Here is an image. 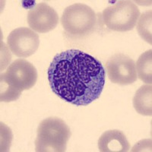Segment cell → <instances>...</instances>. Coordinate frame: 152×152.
I'll list each match as a JSON object with an SVG mask.
<instances>
[{
  "instance_id": "obj_1",
  "label": "cell",
  "mask_w": 152,
  "mask_h": 152,
  "mask_svg": "<svg viewBox=\"0 0 152 152\" xmlns=\"http://www.w3.org/2000/svg\"><path fill=\"white\" fill-rule=\"evenodd\" d=\"M47 76L53 92L78 107L97 100L105 85V69L101 62L75 49L56 54L49 66Z\"/></svg>"
},
{
  "instance_id": "obj_2",
  "label": "cell",
  "mask_w": 152,
  "mask_h": 152,
  "mask_svg": "<svg viewBox=\"0 0 152 152\" xmlns=\"http://www.w3.org/2000/svg\"><path fill=\"white\" fill-rule=\"evenodd\" d=\"M37 80V72L34 65L24 59H16L0 76V100H18L22 91L34 86Z\"/></svg>"
},
{
  "instance_id": "obj_3",
  "label": "cell",
  "mask_w": 152,
  "mask_h": 152,
  "mask_svg": "<svg viewBox=\"0 0 152 152\" xmlns=\"http://www.w3.org/2000/svg\"><path fill=\"white\" fill-rule=\"evenodd\" d=\"M71 131L62 119L49 117L40 123L35 140L37 152H63L66 151Z\"/></svg>"
},
{
  "instance_id": "obj_4",
  "label": "cell",
  "mask_w": 152,
  "mask_h": 152,
  "mask_svg": "<svg viewBox=\"0 0 152 152\" xmlns=\"http://www.w3.org/2000/svg\"><path fill=\"white\" fill-rule=\"evenodd\" d=\"M61 24L66 34L73 37H83L94 31L97 15L94 11L83 3H75L66 8Z\"/></svg>"
},
{
  "instance_id": "obj_5",
  "label": "cell",
  "mask_w": 152,
  "mask_h": 152,
  "mask_svg": "<svg viewBox=\"0 0 152 152\" xmlns=\"http://www.w3.org/2000/svg\"><path fill=\"white\" fill-rule=\"evenodd\" d=\"M140 11L132 1L121 0L106 8L102 18L107 28L117 32L132 31L137 24Z\"/></svg>"
},
{
  "instance_id": "obj_6",
  "label": "cell",
  "mask_w": 152,
  "mask_h": 152,
  "mask_svg": "<svg viewBox=\"0 0 152 152\" xmlns=\"http://www.w3.org/2000/svg\"><path fill=\"white\" fill-rule=\"evenodd\" d=\"M107 72L113 83L120 85H131L138 78L135 61L123 53H116L108 59Z\"/></svg>"
},
{
  "instance_id": "obj_7",
  "label": "cell",
  "mask_w": 152,
  "mask_h": 152,
  "mask_svg": "<svg viewBox=\"0 0 152 152\" xmlns=\"http://www.w3.org/2000/svg\"><path fill=\"white\" fill-rule=\"evenodd\" d=\"M7 43L12 53L20 58L34 54L40 46L37 34L29 28H18L9 34Z\"/></svg>"
},
{
  "instance_id": "obj_8",
  "label": "cell",
  "mask_w": 152,
  "mask_h": 152,
  "mask_svg": "<svg viewBox=\"0 0 152 152\" xmlns=\"http://www.w3.org/2000/svg\"><path fill=\"white\" fill-rule=\"evenodd\" d=\"M30 28L37 33H47L56 28L59 15L55 9L45 2H40L31 9L28 13Z\"/></svg>"
},
{
  "instance_id": "obj_9",
  "label": "cell",
  "mask_w": 152,
  "mask_h": 152,
  "mask_svg": "<svg viewBox=\"0 0 152 152\" xmlns=\"http://www.w3.org/2000/svg\"><path fill=\"white\" fill-rule=\"evenodd\" d=\"M98 148L101 152H127L130 149L126 136L119 130H108L98 140Z\"/></svg>"
},
{
  "instance_id": "obj_10",
  "label": "cell",
  "mask_w": 152,
  "mask_h": 152,
  "mask_svg": "<svg viewBox=\"0 0 152 152\" xmlns=\"http://www.w3.org/2000/svg\"><path fill=\"white\" fill-rule=\"evenodd\" d=\"M152 87L151 85H142L138 88L133 97V107L138 113L142 116L152 115Z\"/></svg>"
},
{
  "instance_id": "obj_11",
  "label": "cell",
  "mask_w": 152,
  "mask_h": 152,
  "mask_svg": "<svg viewBox=\"0 0 152 152\" xmlns=\"http://www.w3.org/2000/svg\"><path fill=\"white\" fill-rule=\"evenodd\" d=\"M136 66V72L141 81L148 85L152 83V50H149L139 56Z\"/></svg>"
},
{
  "instance_id": "obj_12",
  "label": "cell",
  "mask_w": 152,
  "mask_h": 152,
  "mask_svg": "<svg viewBox=\"0 0 152 152\" xmlns=\"http://www.w3.org/2000/svg\"><path fill=\"white\" fill-rule=\"evenodd\" d=\"M152 11L148 10L140 15L137 21V31L144 40L151 45L152 43Z\"/></svg>"
}]
</instances>
